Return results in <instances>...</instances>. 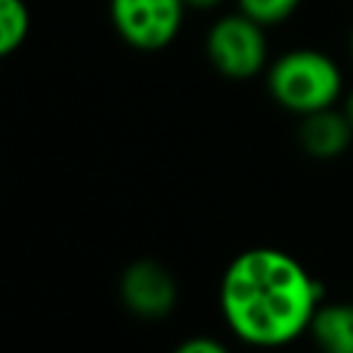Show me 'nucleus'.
I'll return each instance as SVG.
<instances>
[{"label":"nucleus","instance_id":"obj_1","mask_svg":"<svg viewBox=\"0 0 353 353\" xmlns=\"http://www.w3.org/2000/svg\"><path fill=\"white\" fill-rule=\"evenodd\" d=\"M218 298L237 339L254 347H281L309 331L323 303V284L292 254L259 245L226 265Z\"/></svg>","mask_w":353,"mask_h":353},{"label":"nucleus","instance_id":"obj_2","mask_svg":"<svg viewBox=\"0 0 353 353\" xmlns=\"http://www.w3.org/2000/svg\"><path fill=\"white\" fill-rule=\"evenodd\" d=\"M268 91L284 110L306 116L339 102L342 72L336 61L320 50H287L268 69Z\"/></svg>","mask_w":353,"mask_h":353},{"label":"nucleus","instance_id":"obj_3","mask_svg":"<svg viewBox=\"0 0 353 353\" xmlns=\"http://www.w3.org/2000/svg\"><path fill=\"white\" fill-rule=\"evenodd\" d=\"M207 58L229 80H248L268 63L265 25L248 14H226L212 22L207 33Z\"/></svg>","mask_w":353,"mask_h":353},{"label":"nucleus","instance_id":"obj_4","mask_svg":"<svg viewBox=\"0 0 353 353\" xmlns=\"http://www.w3.org/2000/svg\"><path fill=\"white\" fill-rule=\"evenodd\" d=\"M185 0H110L116 33L135 50H163L182 28Z\"/></svg>","mask_w":353,"mask_h":353},{"label":"nucleus","instance_id":"obj_5","mask_svg":"<svg viewBox=\"0 0 353 353\" xmlns=\"http://www.w3.org/2000/svg\"><path fill=\"white\" fill-rule=\"evenodd\" d=\"M119 295L124 306L143 320L168 317L176 306L179 287L176 279L154 259H135L124 268L119 281Z\"/></svg>","mask_w":353,"mask_h":353},{"label":"nucleus","instance_id":"obj_6","mask_svg":"<svg viewBox=\"0 0 353 353\" xmlns=\"http://www.w3.org/2000/svg\"><path fill=\"white\" fill-rule=\"evenodd\" d=\"M350 141H353V127L347 124L345 113L336 110V105L301 116L298 143L309 157L334 160V157L347 152Z\"/></svg>","mask_w":353,"mask_h":353},{"label":"nucleus","instance_id":"obj_7","mask_svg":"<svg viewBox=\"0 0 353 353\" xmlns=\"http://www.w3.org/2000/svg\"><path fill=\"white\" fill-rule=\"evenodd\" d=\"M320 353H353V301H323L309 323Z\"/></svg>","mask_w":353,"mask_h":353},{"label":"nucleus","instance_id":"obj_8","mask_svg":"<svg viewBox=\"0 0 353 353\" xmlns=\"http://www.w3.org/2000/svg\"><path fill=\"white\" fill-rule=\"evenodd\" d=\"M30 33V11L25 0H0V58L17 52Z\"/></svg>","mask_w":353,"mask_h":353},{"label":"nucleus","instance_id":"obj_9","mask_svg":"<svg viewBox=\"0 0 353 353\" xmlns=\"http://www.w3.org/2000/svg\"><path fill=\"white\" fill-rule=\"evenodd\" d=\"M237 6L243 14H248L251 19L268 28V25H279L287 17H292L301 0H237Z\"/></svg>","mask_w":353,"mask_h":353},{"label":"nucleus","instance_id":"obj_10","mask_svg":"<svg viewBox=\"0 0 353 353\" xmlns=\"http://www.w3.org/2000/svg\"><path fill=\"white\" fill-rule=\"evenodd\" d=\"M171 353H229V347L212 336H190V339L179 342Z\"/></svg>","mask_w":353,"mask_h":353},{"label":"nucleus","instance_id":"obj_11","mask_svg":"<svg viewBox=\"0 0 353 353\" xmlns=\"http://www.w3.org/2000/svg\"><path fill=\"white\" fill-rule=\"evenodd\" d=\"M221 3H223V0H185L188 8H201V11L215 8V6H221Z\"/></svg>","mask_w":353,"mask_h":353},{"label":"nucleus","instance_id":"obj_12","mask_svg":"<svg viewBox=\"0 0 353 353\" xmlns=\"http://www.w3.org/2000/svg\"><path fill=\"white\" fill-rule=\"evenodd\" d=\"M342 113H345L347 124L353 127V91H347V97H345V102H342Z\"/></svg>","mask_w":353,"mask_h":353},{"label":"nucleus","instance_id":"obj_13","mask_svg":"<svg viewBox=\"0 0 353 353\" xmlns=\"http://www.w3.org/2000/svg\"><path fill=\"white\" fill-rule=\"evenodd\" d=\"M350 55H353V30H350Z\"/></svg>","mask_w":353,"mask_h":353}]
</instances>
